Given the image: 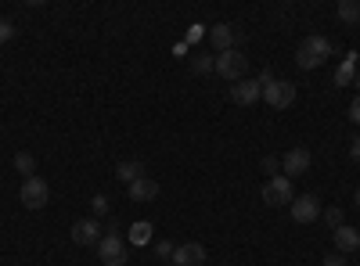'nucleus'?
Returning <instances> with one entry per match:
<instances>
[{
	"label": "nucleus",
	"instance_id": "31",
	"mask_svg": "<svg viewBox=\"0 0 360 266\" xmlns=\"http://www.w3.org/2000/svg\"><path fill=\"white\" fill-rule=\"evenodd\" d=\"M166 266H173V262H166Z\"/></svg>",
	"mask_w": 360,
	"mask_h": 266
},
{
	"label": "nucleus",
	"instance_id": "27",
	"mask_svg": "<svg viewBox=\"0 0 360 266\" xmlns=\"http://www.w3.org/2000/svg\"><path fill=\"white\" fill-rule=\"evenodd\" d=\"M349 119H353V123H360V94L349 101Z\"/></svg>",
	"mask_w": 360,
	"mask_h": 266
},
{
	"label": "nucleus",
	"instance_id": "6",
	"mask_svg": "<svg viewBox=\"0 0 360 266\" xmlns=\"http://www.w3.org/2000/svg\"><path fill=\"white\" fill-rule=\"evenodd\" d=\"M263 98H266L270 108H288V105L295 101V83H288V79H274L270 86H263Z\"/></svg>",
	"mask_w": 360,
	"mask_h": 266
},
{
	"label": "nucleus",
	"instance_id": "15",
	"mask_svg": "<svg viewBox=\"0 0 360 266\" xmlns=\"http://www.w3.org/2000/svg\"><path fill=\"white\" fill-rule=\"evenodd\" d=\"M356 248H360V234H356L353 227H346V223H342V227L335 230V252H342V255H346V252H356Z\"/></svg>",
	"mask_w": 360,
	"mask_h": 266
},
{
	"label": "nucleus",
	"instance_id": "20",
	"mask_svg": "<svg viewBox=\"0 0 360 266\" xmlns=\"http://www.w3.org/2000/svg\"><path fill=\"white\" fill-rule=\"evenodd\" d=\"M191 69H195L198 76H205V72H213V69H217V58H209V54H195Z\"/></svg>",
	"mask_w": 360,
	"mask_h": 266
},
{
	"label": "nucleus",
	"instance_id": "16",
	"mask_svg": "<svg viewBox=\"0 0 360 266\" xmlns=\"http://www.w3.org/2000/svg\"><path fill=\"white\" fill-rule=\"evenodd\" d=\"M339 22H346V25L360 22V4L356 0H339Z\"/></svg>",
	"mask_w": 360,
	"mask_h": 266
},
{
	"label": "nucleus",
	"instance_id": "25",
	"mask_svg": "<svg viewBox=\"0 0 360 266\" xmlns=\"http://www.w3.org/2000/svg\"><path fill=\"white\" fill-rule=\"evenodd\" d=\"M11 36H15V25L11 22H0V44H8Z\"/></svg>",
	"mask_w": 360,
	"mask_h": 266
},
{
	"label": "nucleus",
	"instance_id": "19",
	"mask_svg": "<svg viewBox=\"0 0 360 266\" xmlns=\"http://www.w3.org/2000/svg\"><path fill=\"white\" fill-rule=\"evenodd\" d=\"M130 241H134V245H148V241H152V223H144V220L134 223V227H130Z\"/></svg>",
	"mask_w": 360,
	"mask_h": 266
},
{
	"label": "nucleus",
	"instance_id": "22",
	"mask_svg": "<svg viewBox=\"0 0 360 266\" xmlns=\"http://www.w3.org/2000/svg\"><path fill=\"white\" fill-rule=\"evenodd\" d=\"M324 223L339 230V227H342V209H324Z\"/></svg>",
	"mask_w": 360,
	"mask_h": 266
},
{
	"label": "nucleus",
	"instance_id": "14",
	"mask_svg": "<svg viewBox=\"0 0 360 266\" xmlns=\"http://www.w3.org/2000/svg\"><path fill=\"white\" fill-rule=\"evenodd\" d=\"M141 176H144V162H137V159H130V162H119V169H115V180L119 184H137L141 180Z\"/></svg>",
	"mask_w": 360,
	"mask_h": 266
},
{
	"label": "nucleus",
	"instance_id": "17",
	"mask_svg": "<svg viewBox=\"0 0 360 266\" xmlns=\"http://www.w3.org/2000/svg\"><path fill=\"white\" fill-rule=\"evenodd\" d=\"M15 169H18V173H25V180H29V176H37V155L18 152V155H15Z\"/></svg>",
	"mask_w": 360,
	"mask_h": 266
},
{
	"label": "nucleus",
	"instance_id": "4",
	"mask_svg": "<svg viewBox=\"0 0 360 266\" xmlns=\"http://www.w3.org/2000/svg\"><path fill=\"white\" fill-rule=\"evenodd\" d=\"M217 72L224 76V79H231V83H238V79H245V72H249V58L242 54V51H224L220 58H217Z\"/></svg>",
	"mask_w": 360,
	"mask_h": 266
},
{
	"label": "nucleus",
	"instance_id": "24",
	"mask_svg": "<svg viewBox=\"0 0 360 266\" xmlns=\"http://www.w3.org/2000/svg\"><path fill=\"white\" fill-rule=\"evenodd\" d=\"M278 169H281V159H274V155L263 159V173H274V176H278Z\"/></svg>",
	"mask_w": 360,
	"mask_h": 266
},
{
	"label": "nucleus",
	"instance_id": "28",
	"mask_svg": "<svg viewBox=\"0 0 360 266\" xmlns=\"http://www.w3.org/2000/svg\"><path fill=\"white\" fill-rule=\"evenodd\" d=\"M349 155L360 162V137H353V144H349Z\"/></svg>",
	"mask_w": 360,
	"mask_h": 266
},
{
	"label": "nucleus",
	"instance_id": "13",
	"mask_svg": "<svg viewBox=\"0 0 360 266\" xmlns=\"http://www.w3.org/2000/svg\"><path fill=\"white\" fill-rule=\"evenodd\" d=\"M159 198V184L152 176H141L137 184H130V201H155Z\"/></svg>",
	"mask_w": 360,
	"mask_h": 266
},
{
	"label": "nucleus",
	"instance_id": "2",
	"mask_svg": "<svg viewBox=\"0 0 360 266\" xmlns=\"http://www.w3.org/2000/svg\"><path fill=\"white\" fill-rule=\"evenodd\" d=\"M98 259L105 266H123L127 262V245H123V234H119L115 223H108V234L98 241Z\"/></svg>",
	"mask_w": 360,
	"mask_h": 266
},
{
	"label": "nucleus",
	"instance_id": "18",
	"mask_svg": "<svg viewBox=\"0 0 360 266\" xmlns=\"http://www.w3.org/2000/svg\"><path fill=\"white\" fill-rule=\"evenodd\" d=\"M353 72H356V54H349L346 62L339 65V72H335V86H346V83L353 79Z\"/></svg>",
	"mask_w": 360,
	"mask_h": 266
},
{
	"label": "nucleus",
	"instance_id": "9",
	"mask_svg": "<svg viewBox=\"0 0 360 266\" xmlns=\"http://www.w3.org/2000/svg\"><path fill=\"white\" fill-rule=\"evenodd\" d=\"M238 36H242V33H238L234 25H227V22H217L213 29H209V44H213L220 54H224V51H234V40H238Z\"/></svg>",
	"mask_w": 360,
	"mask_h": 266
},
{
	"label": "nucleus",
	"instance_id": "29",
	"mask_svg": "<svg viewBox=\"0 0 360 266\" xmlns=\"http://www.w3.org/2000/svg\"><path fill=\"white\" fill-rule=\"evenodd\" d=\"M353 201H356V209H360V191H356V194H353Z\"/></svg>",
	"mask_w": 360,
	"mask_h": 266
},
{
	"label": "nucleus",
	"instance_id": "23",
	"mask_svg": "<svg viewBox=\"0 0 360 266\" xmlns=\"http://www.w3.org/2000/svg\"><path fill=\"white\" fill-rule=\"evenodd\" d=\"M90 205H94V220L108 213V198H105V194H98V198H94V201H90Z\"/></svg>",
	"mask_w": 360,
	"mask_h": 266
},
{
	"label": "nucleus",
	"instance_id": "5",
	"mask_svg": "<svg viewBox=\"0 0 360 266\" xmlns=\"http://www.w3.org/2000/svg\"><path fill=\"white\" fill-rule=\"evenodd\" d=\"M18 198H22L25 209H44V205L51 201V187H47V180H40V176H29V180L22 184V191H18Z\"/></svg>",
	"mask_w": 360,
	"mask_h": 266
},
{
	"label": "nucleus",
	"instance_id": "26",
	"mask_svg": "<svg viewBox=\"0 0 360 266\" xmlns=\"http://www.w3.org/2000/svg\"><path fill=\"white\" fill-rule=\"evenodd\" d=\"M324 266H346L342 252H332V255H324Z\"/></svg>",
	"mask_w": 360,
	"mask_h": 266
},
{
	"label": "nucleus",
	"instance_id": "7",
	"mask_svg": "<svg viewBox=\"0 0 360 266\" xmlns=\"http://www.w3.org/2000/svg\"><path fill=\"white\" fill-rule=\"evenodd\" d=\"M310 169V152H307V147H288V152L281 155V173L288 176V180H292V176H303Z\"/></svg>",
	"mask_w": 360,
	"mask_h": 266
},
{
	"label": "nucleus",
	"instance_id": "11",
	"mask_svg": "<svg viewBox=\"0 0 360 266\" xmlns=\"http://www.w3.org/2000/svg\"><path fill=\"white\" fill-rule=\"evenodd\" d=\"M169 262H173V266H202V262H205V248H202L198 241H188V245H180V248L173 252Z\"/></svg>",
	"mask_w": 360,
	"mask_h": 266
},
{
	"label": "nucleus",
	"instance_id": "3",
	"mask_svg": "<svg viewBox=\"0 0 360 266\" xmlns=\"http://www.w3.org/2000/svg\"><path fill=\"white\" fill-rule=\"evenodd\" d=\"M263 201L270 205V209H281V205H292L295 201V191H292V180L285 173L270 176V180L263 184Z\"/></svg>",
	"mask_w": 360,
	"mask_h": 266
},
{
	"label": "nucleus",
	"instance_id": "10",
	"mask_svg": "<svg viewBox=\"0 0 360 266\" xmlns=\"http://www.w3.org/2000/svg\"><path fill=\"white\" fill-rule=\"evenodd\" d=\"M105 238L101 234V223L98 220H79V223H72V241L76 245H98Z\"/></svg>",
	"mask_w": 360,
	"mask_h": 266
},
{
	"label": "nucleus",
	"instance_id": "30",
	"mask_svg": "<svg viewBox=\"0 0 360 266\" xmlns=\"http://www.w3.org/2000/svg\"><path fill=\"white\" fill-rule=\"evenodd\" d=\"M356 91H360V72H356Z\"/></svg>",
	"mask_w": 360,
	"mask_h": 266
},
{
	"label": "nucleus",
	"instance_id": "21",
	"mask_svg": "<svg viewBox=\"0 0 360 266\" xmlns=\"http://www.w3.org/2000/svg\"><path fill=\"white\" fill-rule=\"evenodd\" d=\"M173 252H176V245H173V241H166V238H162V241H155V255H159V259H173Z\"/></svg>",
	"mask_w": 360,
	"mask_h": 266
},
{
	"label": "nucleus",
	"instance_id": "12",
	"mask_svg": "<svg viewBox=\"0 0 360 266\" xmlns=\"http://www.w3.org/2000/svg\"><path fill=\"white\" fill-rule=\"evenodd\" d=\"M231 98H234L238 105H256V101L263 98V91H259L256 79H238V83L231 86Z\"/></svg>",
	"mask_w": 360,
	"mask_h": 266
},
{
	"label": "nucleus",
	"instance_id": "8",
	"mask_svg": "<svg viewBox=\"0 0 360 266\" xmlns=\"http://www.w3.org/2000/svg\"><path fill=\"white\" fill-rule=\"evenodd\" d=\"M321 216V201L314 198V194H299L295 201H292V220L295 223H314Z\"/></svg>",
	"mask_w": 360,
	"mask_h": 266
},
{
	"label": "nucleus",
	"instance_id": "1",
	"mask_svg": "<svg viewBox=\"0 0 360 266\" xmlns=\"http://www.w3.org/2000/svg\"><path fill=\"white\" fill-rule=\"evenodd\" d=\"M328 54H332V40L328 36H307L295 51V62H299V69H317V65H324Z\"/></svg>",
	"mask_w": 360,
	"mask_h": 266
}]
</instances>
